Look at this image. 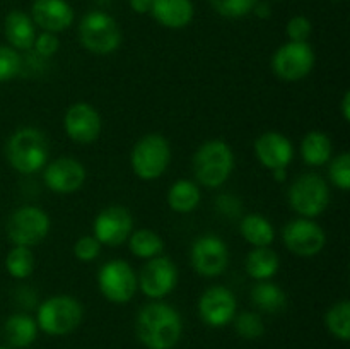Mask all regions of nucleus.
I'll return each mask as SVG.
<instances>
[{
    "mask_svg": "<svg viewBox=\"0 0 350 349\" xmlns=\"http://www.w3.org/2000/svg\"><path fill=\"white\" fill-rule=\"evenodd\" d=\"M137 337L147 349H173L183 332L180 313L166 303H149L137 315Z\"/></svg>",
    "mask_w": 350,
    "mask_h": 349,
    "instance_id": "1",
    "label": "nucleus"
},
{
    "mask_svg": "<svg viewBox=\"0 0 350 349\" xmlns=\"http://www.w3.org/2000/svg\"><path fill=\"white\" fill-rule=\"evenodd\" d=\"M7 161L16 171L31 174L46 166L50 156V146L41 130L24 127L16 130L7 140Z\"/></svg>",
    "mask_w": 350,
    "mask_h": 349,
    "instance_id": "2",
    "label": "nucleus"
},
{
    "mask_svg": "<svg viewBox=\"0 0 350 349\" xmlns=\"http://www.w3.org/2000/svg\"><path fill=\"white\" fill-rule=\"evenodd\" d=\"M234 168V154L224 140L202 144L193 156V173L200 185L217 188L228 181Z\"/></svg>",
    "mask_w": 350,
    "mask_h": 349,
    "instance_id": "3",
    "label": "nucleus"
},
{
    "mask_svg": "<svg viewBox=\"0 0 350 349\" xmlns=\"http://www.w3.org/2000/svg\"><path fill=\"white\" fill-rule=\"evenodd\" d=\"M82 305L68 294L48 298L38 308V328L50 335H67L81 325Z\"/></svg>",
    "mask_w": 350,
    "mask_h": 349,
    "instance_id": "4",
    "label": "nucleus"
},
{
    "mask_svg": "<svg viewBox=\"0 0 350 349\" xmlns=\"http://www.w3.org/2000/svg\"><path fill=\"white\" fill-rule=\"evenodd\" d=\"M79 36L82 47L96 55H109L122 44L120 26L109 14L101 10H92L82 17Z\"/></svg>",
    "mask_w": 350,
    "mask_h": 349,
    "instance_id": "5",
    "label": "nucleus"
},
{
    "mask_svg": "<svg viewBox=\"0 0 350 349\" xmlns=\"http://www.w3.org/2000/svg\"><path fill=\"white\" fill-rule=\"evenodd\" d=\"M171 161L170 142L161 133H147L135 144L130 156L132 170L140 180H157Z\"/></svg>",
    "mask_w": 350,
    "mask_h": 349,
    "instance_id": "6",
    "label": "nucleus"
},
{
    "mask_svg": "<svg viewBox=\"0 0 350 349\" xmlns=\"http://www.w3.org/2000/svg\"><path fill=\"white\" fill-rule=\"evenodd\" d=\"M289 205L294 212L308 219L323 214L330 204V188L318 173H304L289 188Z\"/></svg>",
    "mask_w": 350,
    "mask_h": 349,
    "instance_id": "7",
    "label": "nucleus"
},
{
    "mask_svg": "<svg viewBox=\"0 0 350 349\" xmlns=\"http://www.w3.org/2000/svg\"><path fill=\"white\" fill-rule=\"evenodd\" d=\"M50 231V218L46 212L34 205H24L12 212L7 222V236L16 246L38 245Z\"/></svg>",
    "mask_w": 350,
    "mask_h": 349,
    "instance_id": "8",
    "label": "nucleus"
},
{
    "mask_svg": "<svg viewBox=\"0 0 350 349\" xmlns=\"http://www.w3.org/2000/svg\"><path fill=\"white\" fill-rule=\"evenodd\" d=\"M314 51L308 41H289L273 53L272 68L280 81L297 82L314 67Z\"/></svg>",
    "mask_w": 350,
    "mask_h": 349,
    "instance_id": "9",
    "label": "nucleus"
},
{
    "mask_svg": "<svg viewBox=\"0 0 350 349\" xmlns=\"http://www.w3.org/2000/svg\"><path fill=\"white\" fill-rule=\"evenodd\" d=\"M98 286L106 300L123 305L132 300L139 284L135 272L129 263L123 260H111L99 269Z\"/></svg>",
    "mask_w": 350,
    "mask_h": 349,
    "instance_id": "10",
    "label": "nucleus"
},
{
    "mask_svg": "<svg viewBox=\"0 0 350 349\" xmlns=\"http://www.w3.org/2000/svg\"><path fill=\"white\" fill-rule=\"evenodd\" d=\"M287 250L297 257H314L323 250L327 235L323 228L313 219L299 218L287 222L282 231Z\"/></svg>",
    "mask_w": 350,
    "mask_h": 349,
    "instance_id": "11",
    "label": "nucleus"
},
{
    "mask_svg": "<svg viewBox=\"0 0 350 349\" xmlns=\"http://www.w3.org/2000/svg\"><path fill=\"white\" fill-rule=\"evenodd\" d=\"M178 283V269L167 257L157 255L149 259L146 266L140 270V276L137 279L140 291L147 298L159 300V298L167 296L171 291L176 287Z\"/></svg>",
    "mask_w": 350,
    "mask_h": 349,
    "instance_id": "12",
    "label": "nucleus"
},
{
    "mask_svg": "<svg viewBox=\"0 0 350 349\" xmlns=\"http://www.w3.org/2000/svg\"><path fill=\"white\" fill-rule=\"evenodd\" d=\"M229 263V250L224 240L215 235H205L195 240L191 246V266L200 276L217 277Z\"/></svg>",
    "mask_w": 350,
    "mask_h": 349,
    "instance_id": "13",
    "label": "nucleus"
},
{
    "mask_svg": "<svg viewBox=\"0 0 350 349\" xmlns=\"http://www.w3.org/2000/svg\"><path fill=\"white\" fill-rule=\"evenodd\" d=\"M133 219L129 209L109 205L94 219V236L101 245L120 246L132 235Z\"/></svg>",
    "mask_w": 350,
    "mask_h": 349,
    "instance_id": "14",
    "label": "nucleus"
},
{
    "mask_svg": "<svg viewBox=\"0 0 350 349\" xmlns=\"http://www.w3.org/2000/svg\"><path fill=\"white\" fill-rule=\"evenodd\" d=\"M236 296L224 286H212L198 301V315L211 327H224L236 317Z\"/></svg>",
    "mask_w": 350,
    "mask_h": 349,
    "instance_id": "15",
    "label": "nucleus"
},
{
    "mask_svg": "<svg viewBox=\"0 0 350 349\" xmlns=\"http://www.w3.org/2000/svg\"><path fill=\"white\" fill-rule=\"evenodd\" d=\"M67 135L77 144H91L99 137L103 129L101 116L89 103H74L64 118Z\"/></svg>",
    "mask_w": 350,
    "mask_h": 349,
    "instance_id": "16",
    "label": "nucleus"
},
{
    "mask_svg": "<svg viewBox=\"0 0 350 349\" xmlns=\"http://www.w3.org/2000/svg\"><path fill=\"white\" fill-rule=\"evenodd\" d=\"M43 180L55 194H74L84 185L85 168L74 157H58L48 164Z\"/></svg>",
    "mask_w": 350,
    "mask_h": 349,
    "instance_id": "17",
    "label": "nucleus"
},
{
    "mask_svg": "<svg viewBox=\"0 0 350 349\" xmlns=\"http://www.w3.org/2000/svg\"><path fill=\"white\" fill-rule=\"evenodd\" d=\"M255 154L262 166L272 171L286 170L294 157V147L286 135L270 130L255 140Z\"/></svg>",
    "mask_w": 350,
    "mask_h": 349,
    "instance_id": "18",
    "label": "nucleus"
},
{
    "mask_svg": "<svg viewBox=\"0 0 350 349\" xmlns=\"http://www.w3.org/2000/svg\"><path fill=\"white\" fill-rule=\"evenodd\" d=\"M31 19L48 33H60L74 23V10L65 0H34Z\"/></svg>",
    "mask_w": 350,
    "mask_h": 349,
    "instance_id": "19",
    "label": "nucleus"
},
{
    "mask_svg": "<svg viewBox=\"0 0 350 349\" xmlns=\"http://www.w3.org/2000/svg\"><path fill=\"white\" fill-rule=\"evenodd\" d=\"M150 14L164 27L181 29L193 19V3L191 0H152Z\"/></svg>",
    "mask_w": 350,
    "mask_h": 349,
    "instance_id": "20",
    "label": "nucleus"
},
{
    "mask_svg": "<svg viewBox=\"0 0 350 349\" xmlns=\"http://www.w3.org/2000/svg\"><path fill=\"white\" fill-rule=\"evenodd\" d=\"M3 33L10 43V48L14 50H29L36 40L33 19L21 10H12L7 14L5 23H3Z\"/></svg>",
    "mask_w": 350,
    "mask_h": 349,
    "instance_id": "21",
    "label": "nucleus"
},
{
    "mask_svg": "<svg viewBox=\"0 0 350 349\" xmlns=\"http://www.w3.org/2000/svg\"><path fill=\"white\" fill-rule=\"evenodd\" d=\"M38 324L26 313H16L3 324V337L12 348H27L36 341Z\"/></svg>",
    "mask_w": 350,
    "mask_h": 349,
    "instance_id": "22",
    "label": "nucleus"
},
{
    "mask_svg": "<svg viewBox=\"0 0 350 349\" xmlns=\"http://www.w3.org/2000/svg\"><path fill=\"white\" fill-rule=\"evenodd\" d=\"M279 267V255L270 246H256L246 257V272L255 281H270Z\"/></svg>",
    "mask_w": 350,
    "mask_h": 349,
    "instance_id": "23",
    "label": "nucleus"
},
{
    "mask_svg": "<svg viewBox=\"0 0 350 349\" xmlns=\"http://www.w3.org/2000/svg\"><path fill=\"white\" fill-rule=\"evenodd\" d=\"M252 303L265 313H279L286 308L287 296L280 286L270 281H256L250 291Z\"/></svg>",
    "mask_w": 350,
    "mask_h": 349,
    "instance_id": "24",
    "label": "nucleus"
},
{
    "mask_svg": "<svg viewBox=\"0 0 350 349\" xmlns=\"http://www.w3.org/2000/svg\"><path fill=\"white\" fill-rule=\"evenodd\" d=\"M301 156L310 166H323L332 159V140L320 130L308 132L301 142Z\"/></svg>",
    "mask_w": 350,
    "mask_h": 349,
    "instance_id": "25",
    "label": "nucleus"
},
{
    "mask_svg": "<svg viewBox=\"0 0 350 349\" xmlns=\"http://www.w3.org/2000/svg\"><path fill=\"white\" fill-rule=\"evenodd\" d=\"M200 188L191 180L174 181L167 192V205L180 214H187V212L197 209V205L200 204Z\"/></svg>",
    "mask_w": 350,
    "mask_h": 349,
    "instance_id": "26",
    "label": "nucleus"
},
{
    "mask_svg": "<svg viewBox=\"0 0 350 349\" xmlns=\"http://www.w3.org/2000/svg\"><path fill=\"white\" fill-rule=\"evenodd\" d=\"M239 231H241L243 238L256 246H270V243L275 240V229H273L272 222L262 214H246L241 219L239 224Z\"/></svg>",
    "mask_w": 350,
    "mask_h": 349,
    "instance_id": "27",
    "label": "nucleus"
},
{
    "mask_svg": "<svg viewBox=\"0 0 350 349\" xmlns=\"http://www.w3.org/2000/svg\"><path fill=\"white\" fill-rule=\"evenodd\" d=\"M129 248L139 259H154L164 250V242L152 229H137L129 236Z\"/></svg>",
    "mask_w": 350,
    "mask_h": 349,
    "instance_id": "28",
    "label": "nucleus"
},
{
    "mask_svg": "<svg viewBox=\"0 0 350 349\" xmlns=\"http://www.w3.org/2000/svg\"><path fill=\"white\" fill-rule=\"evenodd\" d=\"M34 260L33 252L27 246H16L7 253L5 257V269L14 279H26L34 272Z\"/></svg>",
    "mask_w": 350,
    "mask_h": 349,
    "instance_id": "29",
    "label": "nucleus"
},
{
    "mask_svg": "<svg viewBox=\"0 0 350 349\" xmlns=\"http://www.w3.org/2000/svg\"><path fill=\"white\" fill-rule=\"evenodd\" d=\"M327 322L328 331L332 335H335L340 341H349L350 339V303L349 301H338L335 303L330 310L327 311Z\"/></svg>",
    "mask_w": 350,
    "mask_h": 349,
    "instance_id": "30",
    "label": "nucleus"
},
{
    "mask_svg": "<svg viewBox=\"0 0 350 349\" xmlns=\"http://www.w3.org/2000/svg\"><path fill=\"white\" fill-rule=\"evenodd\" d=\"M232 320H234L236 332L243 339L253 341V339H258L265 334V324H263L262 317L255 313V311H243V313H239Z\"/></svg>",
    "mask_w": 350,
    "mask_h": 349,
    "instance_id": "31",
    "label": "nucleus"
},
{
    "mask_svg": "<svg viewBox=\"0 0 350 349\" xmlns=\"http://www.w3.org/2000/svg\"><path fill=\"white\" fill-rule=\"evenodd\" d=\"M208 2L221 16L238 19V17H245L253 12L258 0H208Z\"/></svg>",
    "mask_w": 350,
    "mask_h": 349,
    "instance_id": "32",
    "label": "nucleus"
},
{
    "mask_svg": "<svg viewBox=\"0 0 350 349\" xmlns=\"http://www.w3.org/2000/svg\"><path fill=\"white\" fill-rule=\"evenodd\" d=\"M328 174H330V180L335 187L347 192L350 188V154L344 153L335 157L332 161Z\"/></svg>",
    "mask_w": 350,
    "mask_h": 349,
    "instance_id": "33",
    "label": "nucleus"
},
{
    "mask_svg": "<svg viewBox=\"0 0 350 349\" xmlns=\"http://www.w3.org/2000/svg\"><path fill=\"white\" fill-rule=\"evenodd\" d=\"M21 55L10 47H0V82H7L21 72Z\"/></svg>",
    "mask_w": 350,
    "mask_h": 349,
    "instance_id": "34",
    "label": "nucleus"
},
{
    "mask_svg": "<svg viewBox=\"0 0 350 349\" xmlns=\"http://www.w3.org/2000/svg\"><path fill=\"white\" fill-rule=\"evenodd\" d=\"M101 243L98 242L96 236H82L75 242L74 245V255L77 257L81 262H92L101 253Z\"/></svg>",
    "mask_w": 350,
    "mask_h": 349,
    "instance_id": "35",
    "label": "nucleus"
},
{
    "mask_svg": "<svg viewBox=\"0 0 350 349\" xmlns=\"http://www.w3.org/2000/svg\"><path fill=\"white\" fill-rule=\"evenodd\" d=\"M311 34V23L308 17L296 16L287 23V36L291 41H308Z\"/></svg>",
    "mask_w": 350,
    "mask_h": 349,
    "instance_id": "36",
    "label": "nucleus"
},
{
    "mask_svg": "<svg viewBox=\"0 0 350 349\" xmlns=\"http://www.w3.org/2000/svg\"><path fill=\"white\" fill-rule=\"evenodd\" d=\"M33 47L36 48L38 55H41V57H53V55L58 51V48H60V41H58V38L55 36V33H48V31H44V33H41L40 36H36Z\"/></svg>",
    "mask_w": 350,
    "mask_h": 349,
    "instance_id": "37",
    "label": "nucleus"
},
{
    "mask_svg": "<svg viewBox=\"0 0 350 349\" xmlns=\"http://www.w3.org/2000/svg\"><path fill=\"white\" fill-rule=\"evenodd\" d=\"M239 207H241V204H239L238 198L232 197V195H219L217 197V209L222 214H228L232 218V216L238 214Z\"/></svg>",
    "mask_w": 350,
    "mask_h": 349,
    "instance_id": "38",
    "label": "nucleus"
},
{
    "mask_svg": "<svg viewBox=\"0 0 350 349\" xmlns=\"http://www.w3.org/2000/svg\"><path fill=\"white\" fill-rule=\"evenodd\" d=\"M130 7H132L137 14H147L150 12L152 0H130Z\"/></svg>",
    "mask_w": 350,
    "mask_h": 349,
    "instance_id": "39",
    "label": "nucleus"
},
{
    "mask_svg": "<svg viewBox=\"0 0 350 349\" xmlns=\"http://www.w3.org/2000/svg\"><path fill=\"white\" fill-rule=\"evenodd\" d=\"M342 116H344L345 122H349L350 120V92L347 91L344 94V99H342Z\"/></svg>",
    "mask_w": 350,
    "mask_h": 349,
    "instance_id": "40",
    "label": "nucleus"
},
{
    "mask_svg": "<svg viewBox=\"0 0 350 349\" xmlns=\"http://www.w3.org/2000/svg\"><path fill=\"white\" fill-rule=\"evenodd\" d=\"M253 10H255L256 16L262 17V19H267V17L270 16V7L267 5V3H260V2H258V3H256V5H255V9H253Z\"/></svg>",
    "mask_w": 350,
    "mask_h": 349,
    "instance_id": "41",
    "label": "nucleus"
},
{
    "mask_svg": "<svg viewBox=\"0 0 350 349\" xmlns=\"http://www.w3.org/2000/svg\"><path fill=\"white\" fill-rule=\"evenodd\" d=\"M273 173H275V180L277 181L286 180V170H273Z\"/></svg>",
    "mask_w": 350,
    "mask_h": 349,
    "instance_id": "42",
    "label": "nucleus"
},
{
    "mask_svg": "<svg viewBox=\"0 0 350 349\" xmlns=\"http://www.w3.org/2000/svg\"><path fill=\"white\" fill-rule=\"evenodd\" d=\"M0 349H10V348H5V346H0Z\"/></svg>",
    "mask_w": 350,
    "mask_h": 349,
    "instance_id": "43",
    "label": "nucleus"
}]
</instances>
